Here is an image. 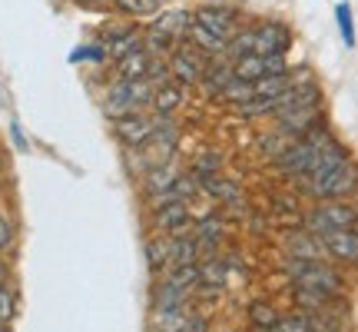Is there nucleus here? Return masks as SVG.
Listing matches in <instances>:
<instances>
[{
    "mask_svg": "<svg viewBox=\"0 0 358 332\" xmlns=\"http://www.w3.org/2000/svg\"><path fill=\"white\" fill-rule=\"evenodd\" d=\"M332 140H335V133H332V127H329V120H322V123H315V127L308 130L306 137L285 143L282 153L272 160V170L282 173V177H289V179L306 177L308 170H312V163H315V156L322 153V146L332 143Z\"/></svg>",
    "mask_w": 358,
    "mask_h": 332,
    "instance_id": "nucleus-1",
    "label": "nucleus"
},
{
    "mask_svg": "<svg viewBox=\"0 0 358 332\" xmlns=\"http://www.w3.org/2000/svg\"><path fill=\"white\" fill-rule=\"evenodd\" d=\"M295 186L312 200H355L358 196V160L348 156L329 173L312 179H295Z\"/></svg>",
    "mask_w": 358,
    "mask_h": 332,
    "instance_id": "nucleus-2",
    "label": "nucleus"
},
{
    "mask_svg": "<svg viewBox=\"0 0 358 332\" xmlns=\"http://www.w3.org/2000/svg\"><path fill=\"white\" fill-rule=\"evenodd\" d=\"M285 272L292 286H312L322 293L342 296L345 293V276L332 259H306V256H289L285 259Z\"/></svg>",
    "mask_w": 358,
    "mask_h": 332,
    "instance_id": "nucleus-3",
    "label": "nucleus"
},
{
    "mask_svg": "<svg viewBox=\"0 0 358 332\" xmlns=\"http://www.w3.org/2000/svg\"><path fill=\"white\" fill-rule=\"evenodd\" d=\"M153 83L150 80H120L113 77L103 90V113L116 120V116H127V113H140V110H150L153 103Z\"/></svg>",
    "mask_w": 358,
    "mask_h": 332,
    "instance_id": "nucleus-4",
    "label": "nucleus"
},
{
    "mask_svg": "<svg viewBox=\"0 0 358 332\" xmlns=\"http://www.w3.org/2000/svg\"><path fill=\"white\" fill-rule=\"evenodd\" d=\"M306 230L329 233V230H352L358 226V200H315L306 213Z\"/></svg>",
    "mask_w": 358,
    "mask_h": 332,
    "instance_id": "nucleus-5",
    "label": "nucleus"
},
{
    "mask_svg": "<svg viewBox=\"0 0 358 332\" xmlns=\"http://www.w3.org/2000/svg\"><path fill=\"white\" fill-rule=\"evenodd\" d=\"M96 40L106 47L110 60L116 64L120 57H127V53L143 47V27L136 24V20H129V17H123V20H106V24L100 27V37Z\"/></svg>",
    "mask_w": 358,
    "mask_h": 332,
    "instance_id": "nucleus-6",
    "label": "nucleus"
},
{
    "mask_svg": "<svg viewBox=\"0 0 358 332\" xmlns=\"http://www.w3.org/2000/svg\"><path fill=\"white\" fill-rule=\"evenodd\" d=\"M166 64H169V77L176 80L179 87H199L206 77V67H209V57H203L196 47H189L182 40V43H176L169 50Z\"/></svg>",
    "mask_w": 358,
    "mask_h": 332,
    "instance_id": "nucleus-7",
    "label": "nucleus"
},
{
    "mask_svg": "<svg viewBox=\"0 0 358 332\" xmlns=\"http://www.w3.org/2000/svg\"><path fill=\"white\" fill-rule=\"evenodd\" d=\"M275 120V133L285 137V140H299V137H306L308 130L322 123L325 120V103H308V106H295V110H285V113L272 116Z\"/></svg>",
    "mask_w": 358,
    "mask_h": 332,
    "instance_id": "nucleus-8",
    "label": "nucleus"
},
{
    "mask_svg": "<svg viewBox=\"0 0 358 332\" xmlns=\"http://www.w3.org/2000/svg\"><path fill=\"white\" fill-rule=\"evenodd\" d=\"M319 236L325 259H332L335 266H348L358 269V226L352 230H329V233H315Z\"/></svg>",
    "mask_w": 358,
    "mask_h": 332,
    "instance_id": "nucleus-9",
    "label": "nucleus"
},
{
    "mask_svg": "<svg viewBox=\"0 0 358 332\" xmlns=\"http://www.w3.org/2000/svg\"><path fill=\"white\" fill-rule=\"evenodd\" d=\"M153 130H156V116H150L146 110H140V113H127V116H116V120H113L116 140L123 143L127 150H140L143 143H150Z\"/></svg>",
    "mask_w": 358,
    "mask_h": 332,
    "instance_id": "nucleus-10",
    "label": "nucleus"
},
{
    "mask_svg": "<svg viewBox=\"0 0 358 332\" xmlns=\"http://www.w3.org/2000/svg\"><path fill=\"white\" fill-rule=\"evenodd\" d=\"M252 34H256V53H289L292 47V27L285 20H262V24H252Z\"/></svg>",
    "mask_w": 358,
    "mask_h": 332,
    "instance_id": "nucleus-11",
    "label": "nucleus"
},
{
    "mask_svg": "<svg viewBox=\"0 0 358 332\" xmlns=\"http://www.w3.org/2000/svg\"><path fill=\"white\" fill-rule=\"evenodd\" d=\"M192 20H199L203 27H209L213 34H219L222 40H229L236 30H239V13L232 11L229 4H203L196 7Z\"/></svg>",
    "mask_w": 358,
    "mask_h": 332,
    "instance_id": "nucleus-12",
    "label": "nucleus"
},
{
    "mask_svg": "<svg viewBox=\"0 0 358 332\" xmlns=\"http://www.w3.org/2000/svg\"><path fill=\"white\" fill-rule=\"evenodd\" d=\"M153 226L166 236H176V233H186L192 226L189 206L182 200H166V203H153Z\"/></svg>",
    "mask_w": 358,
    "mask_h": 332,
    "instance_id": "nucleus-13",
    "label": "nucleus"
},
{
    "mask_svg": "<svg viewBox=\"0 0 358 332\" xmlns=\"http://www.w3.org/2000/svg\"><path fill=\"white\" fill-rule=\"evenodd\" d=\"M186 43L196 47V50L209 57V60H222V57H229V40H222L219 34H213L209 27H203L199 20H192L189 30H186Z\"/></svg>",
    "mask_w": 358,
    "mask_h": 332,
    "instance_id": "nucleus-14",
    "label": "nucleus"
},
{
    "mask_svg": "<svg viewBox=\"0 0 358 332\" xmlns=\"http://www.w3.org/2000/svg\"><path fill=\"white\" fill-rule=\"evenodd\" d=\"M182 103H186V87H179L176 80H166V83H159L153 90V103H150V110L156 116H176L182 110Z\"/></svg>",
    "mask_w": 358,
    "mask_h": 332,
    "instance_id": "nucleus-15",
    "label": "nucleus"
},
{
    "mask_svg": "<svg viewBox=\"0 0 358 332\" xmlns=\"http://www.w3.org/2000/svg\"><path fill=\"white\" fill-rule=\"evenodd\" d=\"M203 193H209L213 200H222L226 206H243V186L232 177H222V173H213V177L199 179Z\"/></svg>",
    "mask_w": 358,
    "mask_h": 332,
    "instance_id": "nucleus-16",
    "label": "nucleus"
},
{
    "mask_svg": "<svg viewBox=\"0 0 358 332\" xmlns=\"http://www.w3.org/2000/svg\"><path fill=\"white\" fill-rule=\"evenodd\" d=\"M179 177V166L176 160H166V163H156V166H146L143 170V190L150 193V196H159V193H166L173 186V179Z\"/></svg>",
    "mask_w": 358,
    "mask_h": 332,
    "instance_id": "nucleus-17",
    "label": "nucleus"
},
{
    "mask_svg": "<svg viewBox=\"0 0 358 332\" xmlns=\"http://www.w3.org/2000/svg\"><path fill=\"white\" fill-rule=\"evenodd\" d=\"M150 64H153L150 50H146V47H140V50H133V53H127V57H120V60H116V64H113V77H120V80H146Z\"/></svg>",
    "mask_w": 358,
    "mask_h": 332,
    "instance_id": "nucleus-18",
    "label": "nucleus"
},
{
    "mask_svg": "<svg viewBox=\"0 0 358 332\" xmlns=\"http://www.w3.org/2000/svg\"><path fill=\"white\" fill-rule=\"evenodd\" d=\"M292 299H295V309H306V312H319V309L342 303V296L322 293V289H312V286H292Z\"/></svg>",
    "mask_w": 358,
    "mask_h": 332,
    "instance_id": "nucleus-19",
    "label": "nucleus"
},
{
    "mask_svg": "<svg viewBox=\"0 0 358 332\" xmlns=\"http://www.w3.org/2000/svg\"><path fill=\"white\" fill-rule=\"evenodd\" d=\"M285 249L289 256H306V259H325V249H322L319 236L312 230H295L289 233V240H285Z\"/></svg>",
    "mask_w": 358,
    "mask_h": 332,
    "instance_id": "nucleus-20",
    "label": "nucleus"
},
{
    "mask_svg": "<svg viewBox=\"0 0 358 332\" xmlns=\"http://www.w3.org/2000/svg\"><path fill=\"white\" fill-rule=\"evenodd\" d=\"M169 253H173V236H153L150 243H146V266L153 276H159L163 269H169Z\"/></svg>",
    "mask_w": 358,
    "mask_h": 332,
    "instance_id": "nucleus-21",
    "label": "nucleus"
},
{
    "mask_svg": "<svg viewBox=\"0 0 358 332\" xmlns=\"http://www.w3.org/2000/svg\"><path fill=\"white\" fill-rule=\"evenodd\" d=\"M335 24H338V34H342V43L345 50H355L358 34H355V11L348 0H335Z\"/></svg>",
    "mask_w": 358,
    "mask_h": 332,
    "instance_id": "nucleus-22",
    "label": "nucleus"
},
{
    "mask_svg": "<svg viewBox=\"0 0 358 332\" xmlns=\"http://www.w3.org/2000/svg\"><path fill=\"white\" fill-rule=\"evenodd\" d=\"M186 293L189 289H182V286H176V282H159L156 286V293H153V309L156 312H163V309H176L186 303Z\"/></svg>",
    "mask_w": 358,
    "mask_h": 332,
    "instance_id": "nucleus-23",
    "label": "nucleus"
},
{
    "mask_svg": "<svg viewBox=\"0 0 358 332\" xmlns=\"http://www.w3.org/2000/svg\"><path fill=\"white\" fill-rule=\"evenodd\" d=\"M219 170H222V153H219V150H199L189 163V173H196L199 179L213 177V173H219Z\"/></svg>",
    "mask_w": 358,
    "mask_h": 332,
    "instance_id": "nucleus-24",
    "label": "nucleus"
},
{
    "mask_svg": "<svg viewBox=\"0 0 358 332\" xmlns=\"http://www.w3.org/2000/svg\"><path fill=\"white\" fill-rule=\"evenodd\" d=\"M113 7L129 20H143L159 11V0H113Z\"/></svg>",
    "mask_w": 358,
    "mask_h": 332,
    "instance_id": "nucleus-25",
    "label": "nucleus"
},
{
    "mask_svg": "<svg viewBox=\"0 0 358 332\" xmlns=\"http://www.w3.org/2000/svg\"><path fill=\"white\" fill-rule=\"evenodd\" d=\"M245 53H256V34H252V27H243V30H236L229 37V57H245Z\"/></svg>",
    "mask_w": 358,
    "mask_h": 332,
    "instance_id": "nucleus-26",
    "label": "nucleus"
},
{
    "mask_svg": "<svg viewBox=\"0 0 358 332\" xmlns=\"http://www.w3.org/2000/svg\"><path fill=\"white\" fill-rule=\"evenodd\" d=\"M17 309H20L17 289H13L10 282H7V286H0V322H7V326H10V322L17 319Z\"/></svg>",
    "mask_w": 358,
    "mask_h": 332,
    "instance_id": "nucleus-27",
    "label": "nucleus"
},
{
    "mask_svg": "<svg viewBox=\"0 0 358 332\" xmlns=\"http://www.w3.org/2000/svg\"><path fill=\"white\" fill-rule=\"evenodd\" d=\"M70 60H73V64H80V60H90V64H106V60H110V53H106V47H103L100 40H93V43H83L80 50L70 53Z\"/></svg>",
    "mask_w": 358,
    "mask_h": 332,
    "instance_id": "nucleus-28",
    "label": "nucleus"
},
{
    "mask_svg": "<svg viewBox=\"0 0 358 332\" xmlns=\"http://www.w3.org/2000/svg\"><path fill=\"white\" fill-rule=\"evenodd\" d=\"M249 319H252V326H259V329H268V326L279 322V312L268 306V303H252V306H249Z\"/></svg>",
    "mask_w": 358,
    "mask_h": 332,
    "instance_id": "nucleus-29",
    "label": "nucleus"
},
{
    "mask_svg": "<svg viewBox=\"0 0 358 332\" xmlns=\"http://www.w3.org/2000/svg\"><path fill=\"white\" fill-rule=\"evenodd\" d=\"M279 332H308V312L295 309L289 316H279Z\"/></svg>",
    "mask_w": 358,
    "mask_h": 332,
    "instance_id": "nucleus-30",
    "label": "nucleus"
},
{
    "mask_svg": "<svg viewBox=\"0 0 358 332\" xmlns=\"http://www.w3.org/2000/svg\"><path fill=\"white\" fill-rule=\"evenodd\" d=\"M13 246V223L0 213V253H7Z\"/></svg>",
    "mask_w": 358,
    "mask_h": 332,
    "instance_id": "nucleus-31",
    "label": "nucleus"
},
{
    "mask_svg": "<svg viewBox=\"0 0 358 332\" xmlns=\"http://www.w3.org/2000/svg\"><path fill=\"white\" fill-rule=\"evenodd\" d=\"M10 140H13V146H17L20 153H27V150H30V146H27V137H24V127H20L17 120L10 123Z\"/></svg>",
    "mask_w": 358,
    "mask_h": 332,
    "instance_id": "nucleus-32",
    "label": "nucleus"
},
{
    "mask_svg": "<svg viewBox=\"0 0 358 332\" xmlns=\"http://www.w3.org/2000/svg\"><path fill=\"white\" fill-rule=\"evenodd\" d=\"M7 282H10V266L0 259V286H7Z\"/></svg>",
    "mask_w": 358,
    "mask_h": 332,
    "instance_id": "nucleus-33",
    "label": "nucleus"
},
{
    "mask_svg": "<svg viewBox=\"0 0 358 332\" xmlns=\"http://www.w3.org/2000/svg\"><path fill=\"white\" fill-rule=\"evenodd\" d=\"M256 332H279V322H275V326H268V329H259L256 326Z\"/></svg>",
    "mask_w": 358,
    "mask_h": 332,
    "instance_id": "nucleus-34",
    "label": "nucleus"
},
{
    "mask_svg": "<svg viewBox=\"0 0 358 332\" xmlns=\"http://www.w3.org/2000/svg\"><path fill=\"white\" fill-rule=\"evenodd\" d=\"M0 332H10V326H7V322H0Z\"/></svg>",
    "mask_w": 358,
    "mask_h": 332,
    "instance_id": "nucleus-35",
    "label": "nucleus"
},
{
    "mask_svg": "<svg viewBox=\"0 0 358 332\" xmlns=\"http://www.w3.org/2000/svg\"><path fill=\"white\" fill-rule=\"evenodd\" d=\"M87 4H106V0H87ZM110 4H113V0H110Z\"/></svg>",
    "mask_w": 358,
    "mask_h": 332,
    "instance_id": "nucleus-36",
    "label": "nucleus"
},
{
    "mask_svg": "<svg viewBox=\"0 0 358 332\" xmlns=\"http://www.w3.org/2000/svg\"><path fill=\"white\" fill-rule=\"evenodd\" d=\"M0 179H3V166H0Z\"/></svg>",
    "mask_w": 358,
    "mask_h": 332,
    "instance_id": "nucleus-37",
    "label": "nucleus"
},
{
    "mask_svg": "<svg viewBox=\"0 0 358 332\" xmlns=\"http://www.w3.org/2000/svg\"><path fill=\"white\" fill-rule=\"evenodd\" d=\"M159 4H163V0H159Z\"/></svg>",
    "mask_w": 358,
    "mask_h": 332,
    "instance_id": "nucleus-38",
    "label": "nucleus"
}]
</instances>
